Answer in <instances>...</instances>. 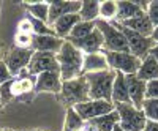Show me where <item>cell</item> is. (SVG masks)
Wrapping results in <instances>:
<instances>
[{"label": "cell", "instance_id": "4316f807", "mask_svg": "<svg viewBox=\"0 0 158 131\" xmlns=\"http://www.w3.org/2000/svg\"><path fill=\"white\" fill-rule=\"evenodd\" d=\"M84 125H85V122L79 117V114L74 111V108H67L63 131H77V129H81Z\"/></svg>", "mask_w": 158, "mask_h": 131}, {"label": "cell", "instance_id": "52a82bcc", "mask_svg": "<svg viewBox=\"0 0 158 131\" xmlns=\"http://www.w3.org/2000/svg\"><path fill=\"white\" fill-rule=\"evenodd\" d=\"M114 109H115L114 103L106 101V100H89L85 103H81V104H76L74 106V111L79 114V117L84 122H92L101 115L112 112Z\"/></svg>", "mask_w": 158, "mask_h": 131}, {"label": "cell", "instance_id": "7a4b0ae2", "mask_svg": "<svg viewBox=\"0 0 158 131\" xmlns=\"http://www.w3.org/2000/svg\"><path fill=\"white\" fill-rule=\"evenodd\" d=\"M89 84V98L90 100H106L112 101V85L115 79V71L106 70L100 73L84 74Z\"/></svg>", "mask_w": 158, "mask_h": 131}, {"label": "cell", "instance_id": "7c38bea8", "mask_svg": "<svg viewBox=\"0 0 158 131\" xmlns=\"http://www.w3.org/2000/svg\"><path fill=\"white\" fill-rule=\"evenodd\" d=\"M62 76L60 73H54V71H46L35 76V90L38 92H48V93H60L62 90Z\"/></svg>", "mask_w": 158, "mask_h": 131}, {"label": "cell", "instance_id": "ffe728a7", "mask_svg": "<svg viewBox=\"0 0 158 131\" xmlns=\"http://www.w3.org/2000/svg\"><path fill=\"white\" fill-rule=\"evenodd\" d=\"M136 76L139 77L141 81H144V82L158 79V62L150 54H147L146 57L141 60V67H139Z\"/></svg>", "mask_w": 158, "mask_h": 131}, {"label": "cell", "instance_id": "ac0fdd59", "mask_svg": "<svg viewBox=\"0 0 158 131\" xmlns=\"http://www.w3.org/2000/svg\"><path fill=\"white\" fill-rule=\"evenodd\" d=\"M120 25H123V27L130 29V30H133L142 36H152L153 33V25L149 19V16L146 14V13H142L141 16H136L133 19H130V21H125V22H118Z\"/></svg>", "mask_w": 158, "mask_h": 131}, {"label": "cell", "instance_id": "f35d334b", "mask_svg": "<svg viewBox=\"0 0 158 131\" xmlns=\"http://www.w3.org/2000/svg\"><path fill=\"white\" fill-rule=\"evenodd\" d=\"M112 131H123V129H122V126H120V125H117V126H115Z\"/></svg>", "mask_w": 158, "mask_h": 131}, {"label": "cell", "instance_id": "f546056e", "mask_svg": "<svg viewBox=\"0 0 158 131\" xmlns=\"http://www.w3.org/2000/svg\"><path fill=\"white\" fill-rule=\"evenodd\" d=\"M32 41H33V35H27V33H19L15 36V44L16 47H22V49H32Z\"/></svg>", "mask_w": 158, "mask_h": 131}, {"label": "cell", "instance_id": "5bb4252c", "mask_svg": "<svg viewBox=\"0 0 158 131\" xmlns=\"http://www.w3.org/2000/svg\"><path fill=\"white\" fill-rule=\"evenodd\" d=\"M127 85H128V95H130V103L135 108L142 109V103L146 100V82L141 81L136 74H125Z\"/></svg>", "mask_w": 158, "mask_h": 131}, {"label": "cell", "instance_id": "4fadbf2b", "mask_svg": "<svg viewBox=\"0 0 158 131\" xmlns=\"http://www.w3.org/2000/svg\"><path fill=\"white\" fill-rule=\"evenodd\" d=\"M70 41L74 47H77L79 51H82L84 54H94V52H101L104 47V40L101 32L95 27L94 32L90 35H87L85 38H81V40H67Z\"/></svg>", "mask_w": 158, "mask_h": 131}, {"label": "cell", "instance_id": "277c9868", "mask_svg": "<svg viewBox=\"0 0 158 131\" xmlns=\"http://www.w3.org/2000/svg\"><path fill=\"white\" fill-rule=\"evenodd\" d=\"M97 29L101 32L103 40H104V47L103 51L106 52H130V46L127 43V38L120 32V29L115 24L109 21H97Z\"/></svg>", "mask_w": 158, "mask_h": 131}, {"label": "cell", "instance_id": "f1b7e54d", "mask_svg": "<svg viewBox=\"0 0 158 131\" xmlns=\"http://www.w3.org/2000/svg\"><path fill=\"white\" fill-rule=\"evenodd\" d=\"M142 112L147 120L158 122V100H144Z\"/></svg>", "mask_w": 158, "mask_h": 131}, {"label": "cell", "instance_id": "74e56055", "mask_svg": "<svg viewBox=\"0 0 158 131\" xmlns=\"http://www.w3.org/2000/svg\"><path fill=\"white\" fill-rule=\"evenodd\" d=\"M150 38H152V41H153L155 44H158V27H155V29H153V33H152V36H150Z\"/></svg>", "mask_w": 158, "mask_h": 131}, {"label": "cell", "instance_id": "d4e9b609", "mask_svg": "<svg viewBox=\"0 0 158 131\" xmlns=\"http://www.w3.org/2000/svg\"><path fill=\"white\" fill-rule=\"evenodd\" d=\"M95 126L97 131H112L117 125H118V112L114 109L112 112L106 114V115H101L98 119L89 122Z\"/></svg>", "mask_w": 158, "mask_h": 131}, {"label": "cell", "instance_id": "6da1fadb", "mask_svg": "<svg viewBox=\"0 0 158 131\" xmlns=\"http://www.w3.org/2000/svg\"><path fill=\"white\" fill-rule=\"evenodd\" d=\"M57 62L60 67L62 81H71V79L82 76L84 52L74 47L70 41L65 40L63 46L57 52Z\"/></svg>", "mask_w": 158, "mask_h": 131}, {"label": "cell", "instance_id": "3957f363", "mask_svg": "<svg viewBox=\"0 0 158 131\" xmlns=\"http://www.w3.org/2000/svg\"><path fill=\"white\" fill-rule=\"evenodd\" d=\"M60 103H63L67 108H74L76 104H81L89 101V84L85 76H79L71 81H63L62 90L59 93Z\"/></svg>", "mask_w": 158, "mask_h": 131}, {"label": "cell", "instance_id": "8992f818", "mask_svg": "<svg viewBox=\"0 0 158 131\" xmlns=\"http://www.w3.org/2000/svg\"><path fill=\"white\" fill-rule=\"evenodd\" d=\"M103 52L106 55L109 68L115 73H123L127 76L136 74L141 67V60L130 52H106V51Z\"/></svg>", "mask_w": 158, "mask_h": 131}, {"label": "cell", "instance_id": "484cf974", "mask_svg": "<svg viewBox=\"0 0 158 131\" xmlns=\"http://www.w3.org/2000/svg\"><path fill=\"white\" fill-rule=\"evenodd\" d=\"M97 27V21L95 22H77L74 25V29L71 30V33L67 36V40H81V38H85L87 35H90L94 32V29Z\"/></svg>", "mask_w": 158, "mask_h": 131}, {"label": "cell", "instance_id": "5b68a950", "mask_svg": "<svg viewBox=\"0 0 158 131\" xmlns=\"http://www.w3.org/2000/svg\"><path fill=\"white\" fill-rule=\"evenodd\" d=\"M118 112V125L123 131H142L147 123L142 109L135 108L131 103H118L114 104Z\"/></svg>", "mask_w": 158, "mask_h": 131}, {"label": "cell", "instance_id": "9a60e30c", "mask_svg": "<svg viewBox=\"0 0 158 131\" xmlns=\"http://www.w3.org/2000/svg\"><path fill=\"white\" fill-rule=\"evenodd\" d=\"M65 40L57 35H33L32 49L35 52H52L57 54L63 46Z\"/></svg>", "mask_w": 158, "mask_h": 131}, {"label": "cell", "instance_id": "30bf717a", "mask_svg": "<svg viewBox=\"0 0 158 131\" xmlns=\"http://www.w3.org/2000/svg\"><path fill=\"white\" fill-rule=\"evenodd\" d=\"M33 49H22V47H13L6 57H5V63L8 70L11 71V74L18 77L22 71H25V68L29 67V63L32 60V55H33Z\"/></svg>", "mask_w": 158, "mask_h": 131}, {"label": "cell", "instance_id": "7402d4cb", "mask_svg": "<svg viewBox=\"0 0 158 131\" xmlns=\"http://www.w3.org/2000/svg\"><path fill=\"white\" fill-rule=\"evenodd\" d=\"M79 18L84 22H95L100 18V2L98 0H84L81 2V10H79Z\"/></svg>", "mask_w": 158, "mask_h": 131}, {"label": "cell", "instance_id": "1f68e13d", "mask_svg": "<svg viewBox=\"0 0 158 131\" xmlns=\"http://www.w3.org/2000/svg\"><path fill=\"white\" fill-rule=\"evenodd\" d=\"M11 84H13V79L0 85V100H2V106L8 104V103L11 101V98H13V93H11Z\"/></svg>", "mask_w": 158, "mask_h": 131}, {"label": "cell", "instance_id": "603a6c76", "mask_svg": "<svg viewBox=\"0 0 158 131\" xmlns=\"http://www.w3.org/2000/svg\"><path fill=\"white\" fill-rule=\"evenodd\" d=\"M24 6L27 8L30 18L48 24V21H49V2H24Z\"/></svg>", "mask_w": 158, "mask_h": 131}, {"label": "cell", "instance_id": "d6986e66", "mask_svg": "<svg viewBox=\"0 0 158 131\" xmlns=\"http://www.w3.org/2000/svg\"><path fill=\"white\" fill-rule=\"evenodd\" d=\"M77 22H81V18H79V14L76 13V14H67V16H62L60 19H57L56 22L51 24L52 30H54V33L60 38H63V40H67V36L71 33V30L74 29V25Z\"/></svg>", "mask_w": 158, "mask_h": 131}, {"label": "cell", "instance_id": "cb8c5ba5", "mask_svg": "<svg viewBox=\"0 0 158 131\" xmlns=\"http://www.w3.org/2000/svg\"><path fill=\"white\" fill-rule=\"evenodd\" d=\"M35 88V81L29 76H18L13 79V84H11V93H13V98L15 96H22L25 93H29Z\"/></svg>", "mask_w": 158, "mask_h": 131}, {"label": "cell", "instance_id": "836d02e7", "mask_svg": "<svg viewBox=\"0 0 158 131\" xmlns=\"http://www.w3.org/2000/svg\"><path fill=\"white\" fill-rule=\"evenodd\" d=\"M11 79H15V76H13L11 71L8 70L6 63L3 60H0V85L8 82V81H11Z\"/></svg>", "mask_w": 158, "mask_h": 131}, {"label": "cell", "instance_id": "60d3db41", "mask_svg": "<svg viewBox=\"0 0 158 131\" xmlns=\"http://www.w3.org/2000/svg\"><path fill=\"white\" fill-rule=\"evenodd\" d=\"M0 131H11V129H0Z\"/></svg>", "mask_w": 158, "mask_h": 131}, {"label": "cell", "instance_id": "ba28073f", "mask_svg": "<svg viewBox=\"0 0 158 131\" xmlns=\"http://www.w3.org/2000/svg\"><path fill=\"white\" fill-rule=\"evenodd\" d=\"M115 25L120 29V32H122L123 36L127 38V43H128V46H130V54H133L135 57H138L139 60H142V59L150 52V49H152L153 44H155V43L152 41V38L142 36V35H139V33H136V32H133V30L123 27V25H120V24H115Z\"/></svg>", "mask_w": 158, "mask_h": 131}, {"label": "cell", "instance_id": "8d00e7d4", "mask_svg": "<svg viewBox=\"0 0 158 131\" xmlns=\"http://www.w3.org/2000/svg\"><path fill=\"white\" fill-rule=\"evenodd\" d=\"M149 54L158 62V44H153V47L150 49V52H149Z\"/></svg>", "mask_w": 158, "mask_h": 131}, {"label": "cell", "instance_id": "2e32d148", "mask_svg": "<svg viewBox=\"0 0 158 131\" xmlns=\"http://www.w3.org/2000/svg\"><path fill=\"white\" fill-rule=\"evenodd\" d=\"M149 2H127L120 0L117 2V19L118 22L130 21L136 16H141L142 13H146Z\"/></svg>", "mask_w": 158, "mask_h": 131}, {"label": "cell", "instance_id": "83f0119b", "mask_svg": "<svg viewBox=\"0 0 158 131\" xmlns=\"http://www.w3.org/2000/svg\"><path fill=\"white\" fill-rule=\"evenodd\" d=\"M115 18H117V2H114V0L100 2V19L111 22Z\"/></svg>", "mask_w": 158, "mask_h": 131}, {"label": "cell", "instance_id": "4dcf8cb0", "mask_svg": "<svg viewBox=\"0 0 158 131\" xmlns=\"http://www.w3.org/2000/svg\"><path fill=\"white\" fill-rule=\"evenodd\" d=\"M146 14L149 16L153 29L158 27V0H153V2H149L147 10H146Z\"/></svg>", "mask_w": 158, "mask_h": 131}, {"label": "cell", "instance_id": "ab89813d", "mask_svg": "<svg viewBox=\"0 0 158 131\" xmlns=\"http://www.w3.org/2000/svg\"><path fill=\"white\" fill-rule=\"evenodd\" d=\"M0 109H2V100H0Z\"/></svg>", "mask_w": 158, "mask_h": 131}, {"label": "cell", "instance_id": "e575fe53", "mask_svg": "<svg viewBox=\"0 0 158 131\" xmlns=\"http://www.w3.org/2000/svg\"><path fill=\"white\" fill-rule=\"evenodd\" d=\"M18 32H19V33H27V35H35V32H33V24H32L30 18L22 19V21L18 24Z\"/></svg>", "mask_w": 158, "mask_h": 131}, {"label": "cell", "instance_id": "8fae6325", "mask_svg": "<svg viewBox=\"0 0 158 131\" xmlns=\"http://www.w3.org/2000/svg\"><path fill=\"white\" fill-rule=\"evenodd\" d=\"M81 10V2L79 0H54L49 2V21L48 24L51 25L62 16L67 14H76Z\"/></svg>", "mask_w": 158, "mask_h": 131}, {"label": "cell", "instance_id": "d6a6232c", "mask_svg": "<svg viewBox=\"0 0 158 131\" xmlns=\"http://www.w3.org/2000/svg\"><path fill=\"white\" fill-rule=\"evenodd\" d=\"M146 100H158V79L146 82Z\"/></svg>", "mask_w": 158, "mask_h": 131}, {"label": "cell", "instance_id": "44dd1931", "mask_svg": "<svg viewBox=\"0 0 158 131\" xmlns=\"http://www.w3.org/2000/svg\"><path fill=\"white\" fill-rule=\"evenodd\" d=\"M112 103H130V95H128V85L123 73H115V79L112 85Z\"/></svg>", "mask_w": 158, "mask_h": 131}, {"label": "cell", "instance_id": "e0dca14e", "mask_svg": "<svg viewBox=\"0 0 158 131\" xmlns=\"http://www.w3.org/2000/svg\"><path fill=\"white\" fill-rule=\"evenodd\" d=\"M111 70L104 52H94V54H84V65H82V74L90 73H100Z\"/></svg>", "mask_w": 158, "mask_h": 131}, {"label": "cell", "instance_id": "9c48e42d", "mask_svg": "<svg viewBox=\"0 0 158 131\" xmlns=\"http://www.w3.org/2000/svg\"><path fill=\"white\" fill-rule=\"evenodd\" d=\"M27 71L33 77L41 73H46V71L60 73L57 54H52V52H33L32 60L27 67Z\"/></svg>", "mask_w": 158, "mask_h": 131}, {"label": "cell", "instance_id": "d590c367", "mask_svg": "<svg viewBox=\"0 0 158 131\" xmlns=\"http://www.w3.org/2000/svg\"><path fill=\"white\" fill-rule=\"evenodd\" d=\"M142 131H158V122L147 120V123H146V126H144Z\"/></svg>", "mask_w": 158, "mask_h": 131}]
</instances>
